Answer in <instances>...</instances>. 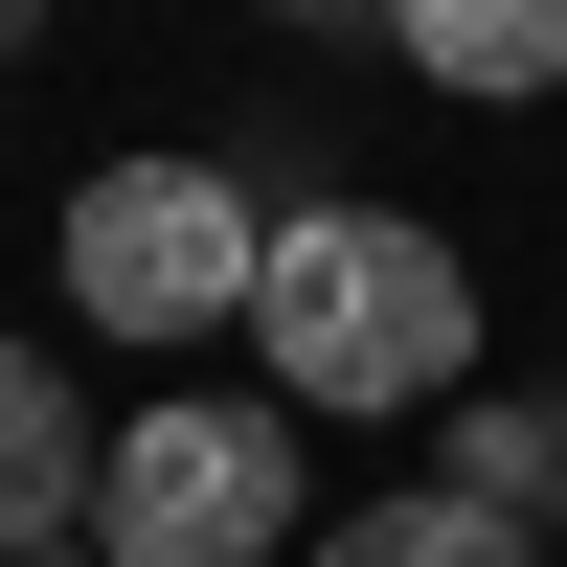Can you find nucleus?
Listing matches in <instances>:
<instances>
[{
	"label": "nucleus",
	"mask_w": 567,
	"mask_h": 567,
	"mask_svg": "<svg viewBox=\"0 0 567 567\" xmlns=\"http://www.w3.org/2000/svg\"><path fill=\"white\" fill-rule=\"evenodd\" d=\"M250 341H272V409H363V432H386V409L477 386V272H454L409 205H272Z\"/></svg>",
	"instance_id": "obj_1"
},
{
	"label": "nucleus",
	"mask_w": 567,
	"mask_h": 567,
	"mask_svg": "<svg viewBox=\"0 0 567 567\" xmlns=\"http://www.w3.org/2000/svg\"><path fill=\"white\" fill-rule=\"evenodd\" d=\"M318 499H296V409L272 386H182L91 454V567H296Z\"/></svg>",
	"instance_id": "obj_2"
},
{
	"label": "nucleus",
	"mask_w": 567,
	"mask_h": 567,
	"mask_svg": "<svg viewBox=\"0 0 567 567\" xmlns=\"http://www.w3.org/2000/svg\"><path fill=\"white\" fill-rule=\"evenodd\" d=\"M272 272V182L250 159H114L69 182V318L91 341H250Z\"/></svg>",
	"instance_id": "obj_3"
},
{
	"label": "nucleus",
	"mask_w": 567,
	"mask_h": 567,
	"mask_svg": "<svg viewBox=\"0 0 567 567\" xmlns=\"http://www.w3.org/2000/svg\"><path fill=\"white\" fill-rule=\"evenodd\" d=\"M91 454H114V432L69 409V363L0 341V567H23V545H91Z\"/></svg>",
	"instance_id": "obj_4"
},
{
	"label": "nucleus",
	"mask_w": 567,
	"mask_h": 567,
	"mask_svg": "<svg viewBox=\"0 0 567 567\" xmlns=\"http://www.w3.org/2000/svg\"><path fill=\"white\" fill-rule=\"evenodd\" d=\"M386 45H409L432 91H477V114L567 91V0H386Z\"/></svg>",
	"instance_id": "obj_5"
},
{
	"label": "nucleus",
	"mask_w": 567,
	"mask_h": 567,
	"mask_svg": "<svg viewBox=\"0 0 567 567\" xmlns=\"http://www.w3.org/2000/svg\"><path fill=\"white\" fill-rule=\"evenodd\" d=\"M454 499L477 523H567V386H454Z\"/></svg>",
	"instance_id": "obj_6"
},
{
	"label": "nucleus",
	"mask_w": 567,
	"mask_h": 567,
	"mask_svg": "<svg viewBox=\"0 0 567 567\" xmlns=\"http://www.w3.org/2000/svg\"><path fill=\"white\" fill-rule=\"evenodd\" d=\"M296 567H545V545H523V523H477L454 477H409V499H363V523H318Z\"/></svg>",
	"instance_id": "obj_7"
},
{
	"label": "nucleus",
	"mask_w": 567,
	"mask_h": 567,
	"mask_svg": "<svg viewBox=\"0 0 567 567\" xmlns=\"http://www.w3.org/2000/svg\"><path fill=\"white\" fill-rule=\"evenodd\" d=\"M23 23H45V0H0V69H23Z\"/></svg>",
	"instance_id": "obj_8"
},
{
	"label": "nucleus",
	"mask_w": 567,
	"mask_h": 567,
	"mask_svg": "<svg viewBox=\"0 0 567 567\" xmlns=\"http://www.w3.org/2000/svg\"><path fill=\"white\" fill-rule=\"evenodd\" d=\"M272 23H341V0H272Z\"/></svg>",
	"instance_id": "obj_9"
},
{
	"label": "nucleus",
	"mask_w": 567,
	"mask_h": 567,
	"mask_svg": "<svg viewBox=\"0 0 567 567\" xmlns=\"http://www.w3.org/2000/svg\"><path fill=\"white\" fill-rule=\"evenodd\" d=\"M23 567H91V545H23Z\"/></svg>",
	"instance_id": "obj_10"
}]
</instances>
